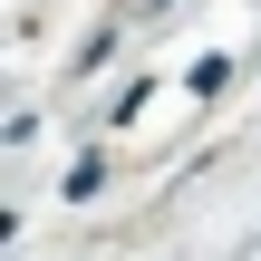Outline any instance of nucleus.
Returning a JSON list of instances; mask_svg holds the SVG:
<instances>
[{"label": "nucleus", "instance_id": "nucleus-1", "mask_svg": "<svg viewBox=\"0 0 261 261\" xmlns=\"http://www.w3.org/2000/svg\"><path fill=\"white\" fill-rule=\"evenodd\" d=\"M184 87H194V97H223V87H232V58H223V48H213V58H194V68H184Z\"/></svg>", "mask_w": 261, "mask_h": 261}, {"label": "nucleus", "instance_id": "nucleus-2", "mask_svg": "<svg viewBox=\"0 0 261 261\" xmlns=\"http://www.w3.org/2000/svg\"><path fill=\"white\" fill-rule=\"evenodd\" d=\"M97 184H107V165H97V155H77V165H68V203H87Z\"/></svg>", "mask_w": 261, "mask_h": 261}]
</instances>
